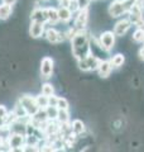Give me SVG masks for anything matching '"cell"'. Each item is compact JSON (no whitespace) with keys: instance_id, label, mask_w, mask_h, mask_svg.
Instances as JSON below:
<instances>
[{"instance_id":"obj_1","label":"cell","mask_w":144,"mask_h":152,"mask_svg":"<svg viewBox=\"0 0 144 152\" xmlns=\"http://www.w3.org/2000/svg\"><path fill=\"white\" fill-rule=\"evenodd\" d=\"M90 32L86 29L77 31L76 34L72 37L71 42V53L75 60L86 58L91 53V41Z\"/></svg>"},{"instance_id":"obj_2","label":"cell","mask_w":144,"mask_h":152,"mask_svg":"<svg viewBox=\"0 0 144 152\" xmlns=\"http://www.w3.org/2000/svg\"><path fill=\"white\" fill-rule=\"evenodd\" d=\"M17 100L24 107V109L27 110V113H28V115H29V117L34 115V114L39 110V107L37 105L34 95L31 94V93H28V91L19 94V96H18Z\"/></svg>"},{"instance_id":"obj_3","label":"cell","mask_w":144,"mask_h":152,"mask_svg":"<svg viewBox=\"0 0 144 152\" xmlns=\"http://www.w3.org/2000/svg\"><path fill=\"white\" fill-rule=\"evenodd\" d=\"M55 72V60L51 56H44L42 57L39 62V75L43 81H48L52 79Z\"/></svg>"},{"instance_id":"obj_4","label":"cell","mask_w":144,"mask_h":152,"mask_svg":"<svg viewBox=\"0 0 144 152\" xmlns=\"http://www.w3.org/2000/svg\"><path fill=\"white\" fill-rule=\"evenodd\" d=\"M129 8L130 5L127 3V0H114L113 3H110L108 13L111 18H120L129 12Z\"/></svg>"},{"instance_id":"obj_5","label":"cell","mask_w":144,"mask_h":152,"mask_svg":"<svg viewBox=\"0 0 144 152\" xmlns=\"http://www.w3.org/2000/svg\"><path fill=\"white\" fill-rule=\"evenodd\" d=\"M43 37L46 38V41L49 45H55V46L62 43V42H65L63 32L58 31L55 26L46 27V31H44V34H43Z\"/></svg>"},{"instance_id":"obj_6","label":"cell","mask_w":144,"mask_h":152,"mask_svg":"<svg viewBox=\"0 0 144 152\" xmlns=\"http://www.w3.org/2000/svg\"><path fill=\"white\" fill-rule=\"evenodd\" d=\"M115 33L111 31H105L99 36V43L100 47L105 52H110L115 47Z\"/></svg>"},{"instance_id":"obj_7","label":"cell","mask_w":144,"mask_h":152,"mask_svg":"<svg viewBox=\"0 0 144 152\" xmlns=\"http://www.w3.org/2000/svg\"><path fill=\"white\" fill-rule=\"evenodd\" d=\"M7 143L9 151H23V147L25 145V136L19 134V133H10L8 137Z\"/></svg>"},{"instance_id":"obj_8","label":"cell","mask_w":144,"mask_h":152,"mask_svg":"<svg viewBox=\"0 0 144 152\" xmlns=\"http://www.w3.org/2000/svg\"><path fill=\"white\" fill-rule=\"evenodd\" d=\"M89 24V9H80L76 13L75 20H73V27L76 31H82L86 29Z\"/></svg>"},{"instance_id":"obj_9","label":"cell","mask_w":144,"mask_h":152,"mask_svg":"<svg viewBox=\"0 0 144 152\" xmlns=\"http://www.w3.org/2000/svg\"><path fill=\"white\" fill-rule=\"evenodd\" d=\"M47 24L46 23H41V22H32L29 23V27H28V36H29L32 39H39L44 34Z\"/></svg>"},{"instance_id":"obj_10","label":"cell","mask_w":144,"mask_h":152,"mask_svg":"<svg viewBox=\"0 0 144 152\" xmlns=\"http://www.w3.org/2000/svg\"><path fill=\"white\" fill-rule=\"evenodd\" d=\"M29 19L32 22H41L47 24V7H33L29 12Z\"/></svg>"},{"instance_id":"obj_11","label":"cell","mask_w":144,"mask_h":152,"mask_svg":"<svg viewBox=\"0 0 144 152\" xmlns=\"http://www.w3.org/2000/svg\"><path fill=\"white\" fill-rule=\"evenodd\" d=\"M132 22L130 19L127 18V19H121V20H119L116 24H115L114 27V33L116 37H124L128 33V31L132 27Z\"/></svg>"},{"instance_id":"obj_12","label":"cell","mask_w":144,"mask_h":152,"mask_svg":"<svg viewBox=\"0 0 144 152\" xmlns=\"http://www.w3.org/2000/svg\"><path fill=\"white\" fill-rule=\"evenodd\" d=\"M60 23L58 10L56 7H47V26H57Z\"/></svg>"},{"instance_id":"obj_13","label":"cell","mask_w":144,"mask_h":152,"mask_svg":"<svg viewBox=\"0 0 144 152\" xmlns=\"http://www.w3.org/2000/svg\"><path fill=\"white\" fill-rule=\"evenodd\" d=\"M111 71H113L111 62L108 61V60H103L101 64H100V66H99V69H97L99 76L101 79H108L109 76H110V74H111Z\"/></svg>"},{"instance_id":"obj_14","label":"cell","mask_w":144,"mask_h":152,"mask_svg":"<svg viewBox=\"0 0 144 152\" xmlns=\"http://www.w3.org/2000/svg\"><path fill=\"white\" fill-rule=\"evenodd\" d=\"M12 110L17 114V117H18V119H20V121H24V122H28L31 119V117L28 115V113H27V110L24 109V107L20 103H19L18 100L15 102V104H14V107H13V109Z\"/></svg>"},{"instance_id":"obj_15","label":"cell","mask_w":144,"mask_h":152,"mask_svg":"<svg viewBox=\"0 0 144 152\" xmlns=\"http://www.w3.org/2000/svg\"><path fill=\"white\" fill-rule=\"evenodd\" d=\"M71 128H72V132L79 137L84 136L86 133V124L81 119H73L72 121L71 122Z\"/></svg>"},{"instance_id":"obj_16","label":"cell","mask_w":144,"mask_h":152,"mask_svg":"<svg viewBox=\"0 0 144 152\" xmlns=\"http://www.w3.org/2000/svg\"><path fill=\"white\" fill-rule=\"evenodd\" d=\"M57 10H58V18H60V22L61 23H70L71 19H72V12L67 7H58L57 8Z\"/></svg>"},{"instance_id":"obj_17","label":"cell","mask_w":144,"mask_h":152,"mask_svg":"<svg viewBox=\"0 0 144 152\" xmlns=\"http://www.w3.org/2000/svg\"><path fill=\"white\" fill-rule=\"evenodd\" d=\"M85 60H86V62H87V65H89L90 71L97 70L99 66H100V64H101V61H103L101 58H100V57H97V56L94 55V53H90Z\"/></svg>"},{"instance_id":"obj_18","label":"cell","mask_w":144,"mask_h":152,"mask_svg":"<svg viewBox=\"0 0 144 152\" xmlns=\"http://www.w3.org/2000/svg\"><path fill=\"white\" fill-rule=\"evenodd\" d=\"M13 7L7 5V4L1 3L0 4V20H8L9 18L13 15Z\"/></svg>"},{"instance_id":"obj_19","label":"cell","mask_w":144,"mask_h":152,"mask_svg":"<svg viewBox=\"0 0 144 152\" xmlns=\"http://www.w3.org/2000/svg\"><path fill=\"white\" fill-rule=\"evenodd\" d=\"M70 109H58V114H57V122L62 124V123H68L71 122L70 118Z\"/></svg>"},{"instance_id":"obj_20","label":"cell","mask_w":144,"mask_h":152,"mask_svg":"<svg viewBox=\"0 0 144 152\" xmlns=\"http://www.w3.org/2000/svg\"><path fill=\"white\" fill-rule=\"evenodd\" d=\"M55 91H56L55 85L52 83H49V81H44L39 88V93L47 95V96H51L52 94H55Z\"/></svg>"},{"instance_id":"obj_21","label":"cell","mask_w":144,"mask_h":152,"mask_svg":"<svg viewBox=\"0 0 144 152\" xmlns=\"http://www.w3.org/2000/svg\"><path fill=\"white\" fill-rule=\"evenodd\" d=\"M110 62L113 65V69H120L124 65V62H125V57H124L123 53H116L110 60Z\"/></svg>"},{"instance_id":"obj_22","label":"cell","mask_w":144,"mask_h":152,"mask_svg":"<svg viewBox=\"0 0 144 152\" xmlns=\"http://www.w3.org/2000/svg\"><path fill=\"white\" fill-rule=\"evenodd\" d=\"M37 105L39 107V109H46L48 107V96L42 93H38L37 95H34Z\"/></svg>"},{"instance_id":"obj_23","label":"cell","mask_w":144,"mask_h":152,"mask_svg":"<svg viewBox=\"0 0 144 152\" xmlns=\"http://www.w3.org/2000/svg\"><path fill=\"white\" fill-rule=\"evenodd\" d=\"M46 113H47L48 121H56L57 119V114H58V108H57V107H52V105H48L46 108Z\"/></svg>"},{"instance_id":"obj_24","label":"cell","mask_w":144,"mask_h":152,"mask_svg":"<svg viewBox=\"0 0 144 152\" xmlns=\"http://www.w3.org/2000/svg\"><path fill=\"white\" fill-rule=\"evenodd\" d=\"M133 41L135 43H143L144 42V29L143 28H137L133 33Z\"/></svg>"},{"instance_id":"obj_25","label":"cell","mask_w":144,"mask_h":152,"mask_svg":"<svg viewBox=\"0 0 144 152\" xmlns=\"http://www.w3.org/2000/svg\"><path fill=\"white\" fill-rule=\"evenodd\" d=\"M4 121H5V126L7 127H10L14 122L18 121V117H17V114L14 113L13 110H9V113L7 114V117L4 118Z\"/></svg>"},{"instance_id":"obj_26","label":"cell","mask_w":144,"mask_h":152,"mask_svg":"<svg viewBox=\"0 0 144 152\" xmlns=\"http://www.w3.org/2000/svg\"><path fill=\"white\" fill-rule=\"evenodd\" d=\"M57 108L58 109H70V102L63 96H58V102H57Z\"/></svg>"},{"instance_id":"obj_27","label":"cell","mask_w":144,"mask_h":152,"mask_svg":"<svg viewBox=\"0 0 144 152\" xmlns=\"http://www.w3.org/2000/svg\"><path fill=\"white\" fill-rule=\"evenodd\" d=\"M38 141H39V138H38L37 136H34V134H28V136H25V145L36 146L37 147Z\"/></svg>"},{"instance_id":"obj_28","label":"cell","mask_w":144,"mask_h":152,"mask_svg":"<svg viewBox=\"0 0 144 152\" xmlns=\"http://www.w3.org/2000/svg\"><path fill=\"white\" fill-rule=\"evenodd\" d=\"M70 9V10L72 12V14H76L79 10H80V8H79V4H77V0H71L70 4H68V7H67Z\"/></svg>"},{"instance_id":"obj_29","label":"cell","mask_w":144,"mask_h":152,"mask_svg":"<svg viewBox=\"0 0 144 152\" xmlns=\"http://www.w3.org/2000/svg\"><path fill=\"white\" fill-rule=\"evenodd\" d=\"M91 3H92L91 0H77V4H79L80 9H89Z\"/></svg>"},{"instance_id":"obj_30","label":"cell","mask_w":144,"mask_h":152,"mask_svg":"<svg viewBox=\"0 0 144 152\" xmlns=\"http://www.w3.org/2000/svg\"><path fill=\"white\" fill-rule=\"evenodd\" d=\"M57 102H58V96L56 94H52L51 96H48V105L57 107Z\"/></svg>"},{"instance_id":"obj_31","label":"cell","mask_w":144,"mask_h":152,"mask_svg":"<svg viewBox=\"0 0 144 152\" xmlns=\"http://www.w3.org/2000/svg\"><path fill=\"white\" fill-rule=\"evenodd\" d=\"M8 113H9V109L7 108L5 104H0V118H5Z\"/></svg>"},{"instance_id":"obj_32","label":"cell","mask_w":144,"mask_h":152,"mask_svg":"<svg viewBox=\"0 0 144 152\" xmlns=\"http://www.w3.org/2000/svg\"><path fill=\"white\" fill-rule=\"evenodd\" d=\"M1 3L7 4V5H12V7H14V5H15V4L18 3V0H1Z\"/></svg>"},{"instance_id":"obj_33","label":"cell","mask_w":144,"mask_h":152,"mask_svg":"<svg viewBox=\"0 0 144 152\" xmlns=\"http://www.w3.org/2000/svg\"><path fill=\"white\" fill-rule=\"evenodd\" d=\"M139 58H140L142 61H144V45L140 47V50H139Z\"/></svg>"},{"instance_id":"obj_34","label":"cell","mask_w":144,"mask_h":152,"mask_svg":"<svg viewBox=\"0 0 144 152\" xmlns=\"http://www.w3.org/2000/svg\"><path fill=\"white\" fill-rule=\"evenodd\" d=\"M137 3L139 4V5H140V8L143 9V12H144V0H138Z\"/></svg>"},{"instance_id":"obj_35","label":"cell","mask_w":144,"mask_h":152,"mask_svg":"<svg viewBox=\"0 0 144 152\" xmlns=\"http://www.w3.org/2000/svg\"><path fill=\"white\" fill-rule=\"evenodd\" d=\"M5 126V121H4V118H0V128H3Z\"/></svg>"},{"instance_id":"obj_36","label":"cell","mask_w":144,"mask_h":152,"mask_svg":"<svg viewBox=\"0 0 144 152\" xmlns=\"http://www.w3.org/2000/svg\"><path fill=\"white\" fill-rule=\"evenodd\" d=\"M138 0H127V3L129 4V5H132V4H134V3H137Z\"/></svg>"},{"instance_id":"obj_37","label":"cell","mask_w":144,"mask_h":152,"mask_svg":"<svg viewBox=\"0 0 144 152\" xmlns=\"http://www.w3.org/2000/svg\"><path fill=\"white\" fill-rule=\"evenodd\" d=\"M38 1H39V4L42 3V4H44V3H49L51 0H38Z\"/></svg>"},{"instance_id":"obj_38","label":"cell","mask_w":144,"mask_h":152,"mask_svg":"<svg viewBox=\"0 0 144 152\" xmlns=\"http://www.w3.org/2000/svg\"><path fill=\"white\" fill-rule=\"evenodd\" d=\"M91 1H97V0H91Z\"/></svg>"},{"instance_id":"obj_39","label":"cell","mask_w":144,"mask_h":152,"mask_svg":"<svg viewBox=\"0 0 144 152\" xmlns=\"http://www.w3.org/2000/svg\"><path fill=\"white\" fill-rule=\"evenodd\" d=\"M57 1H60V0H57Z\"/></svg>"},{"instance_id":"obj_40","label":"cell","mask_w":144,"mask_h":152,"mask_svg":"<svg viewBox=\"0 0 144 152\" xmlns=\"http://www.w3.org/2000/svg\"><path fill=\"white\" fill-rule=\"evenodd\" d=\"M143 45H144V42H143Z\"/></svg>"}]
</instances>
